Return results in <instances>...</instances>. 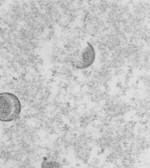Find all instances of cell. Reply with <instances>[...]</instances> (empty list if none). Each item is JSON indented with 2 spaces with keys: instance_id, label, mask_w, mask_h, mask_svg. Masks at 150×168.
<instances>
[{
  "instance_id": "obj_2",
  "label": "cell",
  "mask_w": 150,
  "mask_h": 168,
  "mask_svg": "<svg viewBox=\"0 0 150 168\" xmlns=\"http://www.w3.org/2000/svg\"><path fill=\"white\" fill-rule=\"evenodd\" d=\"M76 56L71 62L74 67L79 70L88 68L92 65L95 60V49L91 43L87 42Z\"/></svg>"
},
{
  "instance_id": "obj_3",
  "label": "cell",
  "mask_w": 150,
  "mask_h": 168,
  "mask_svg": "<svg viewBox=\"0 0 150 168\" xmlns=\"http://www.w3.org/2000/svg\"><path fill=\"white\" fill-rule=\"evenodd\" d=\"M59 164L55 162H44L42 164V167H59Z\"/></svg>"
},
{
  "instance_id": "obj_1",
  "label": "cell",
  "mask_w": 150,
  "mask_h": 168,
  "mask_svg": "<svg viewBox=\"0 0 150 168\" xmlns=\"http://www.w3.org/2000/svg\"><path fill=\"white\" fill-rule=\"evenodd\" d=\"M21 111V104L18 97L13 93H0V121L9 122L17 119Z\"/></svg>"
}]
</instances>
